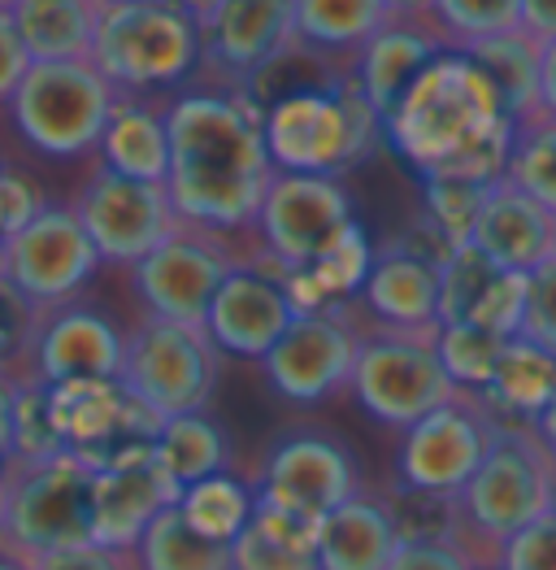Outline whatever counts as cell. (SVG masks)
Listing matches in <instances>:
<instances>
[{"mask_svg": "<svg viewBox=\"0 0 556 570\" xmlns=\"http://www.w3.org/2000/svg\"><path fill=\"white\" fill-rule=\"evenodd\" d=\"M231 570H318V553L282 544L257 523H248L231 540Z\"/></svg>", "mask_w": 556, "mask_h": 570, "instance_id": "42", "label": "cell"}, {"mask_svg": "<svg viewBox=\"0 0 556 570\" xmlns=\"http://www.w3.org/2000/svg\"><path fill=\"white\" fill-rule=\"evenodd\" d=\"M183 488L166 475V466L157 462L152 444H143L136 453L109 462L96 471V510H92V540L118 553H136L139 535L148 523L179 505Z\"/></svg>", "mask_w": 556, "mask_h": 570, "instance_id": "21", "label": "cell"}, {"mask_svg": "<svg viewBox=\"0 0 556 570\" xmlns=\"http://www.w3.org/2000/svg\"><path fill=\"white\" fill-rule=\"evenodd\" d=\"M52 392V419L75 458H83L92 471L136 453L157 440L161 419L143 410L122 380H75L48 387Z\"/></svg>", "mask_w": 556, "mask_h": 570, "instance_id": "17", "label": "cell"}, {"mask_svg": "<svg viewBox=\"0 0 556 570\" xmlns=\"http://www.w3.org/2000/svg\"><path fill=\"white\" fill-rule=\"evenodd\" d=\"M175 4H183V9L191 13V18H196V22H205V18H209V13H214L222 0H175Z\"/></svg>", "mask_w": 556, "mask_h": 570, "instance_id": "54", "label": "cell"}, {"mask_svg": "<svg viewBox=\"0 0 556 570\" xmlns=\"http://www.w3.org/2000/svg\"><path fill=\"white\" fill-rule=\"evenodd\" d=\"M361 327L348 309H318L296 314V323L282 332L275 348L261 357V375L291 405H318L326 396L344 392L353 380L357 353H361Z\"/></svg>", "mask_w": 556, "mask_h": 570, "instance_id": "16", "label": "cell"}, {"mask_svg": "<svg viewBox=\"0 0 556 570\" xmlns=\"http://www.w3.org/2000/svg\"><path fill=\"white\" fill-rule=\"evenodd\" d=\"M122 353H127V332L105 309L79 296L57 309H44L22 380L48 383V387L75 380H118Z\"/></svg>", "mask_w": 556, "mask_h": 570, "instance_id": "19", "label": "cell"}, {"mask_svg": "<svg viewBox=\"0 0 556 570\" xmlns=\"http://www.w3.org/2000/svg\"><path fill=\"white\" fill-rule=\"evenodd\" d=\"M383 136L421 179L439 175L492 188L509 166L513 118L492 79L461 48H448L400 96V105L383 122Z\"/></svg>", "mask_w": 556, "mask_h": 570, "instance_id": "2", "label": "cell"}, {"mask_svg": "<svg viewBox=\"0 0 556 570\" xmlns=\"http://www.w3.org/2000/svg\"><path fill=\"white\" fill-rule=\"evenodd\" d=\"M522 340L556 353V253L539 262L526 275V296H522Z\"/></svg>", "mask_w": 556, "mask_h": 570, "instance_id": "43", "label": "cell"}, {"mask_svg": "<svg viewBox=\"0 0 556 570\" xmlns=\"http://www.w3.org/2000/svg\"><path fill=\"white\" fill-rule=\"evenodd\" d=\"M75 214H79L83 232L92 236L100 262L105 266H127V271L179 232V214L170 205L166 184H143V179L113 175L100 161L75 196Z\"/></svg>", "mask_w": 556, "mask_h": 570, "instance_id": "15", "label": "cell"}, {"mask_svg": "<svg viewBox=\"0 0 556 570\" xmlns=\"http://www.w3.org/2000/svg\"><path fill=\"white\" fill-rule=\"evenodd\" d=\"M252 505H257L252 483H244L231 471L200 479V483L183 488V497H179V514L187 519V527L218 544H231L235 535L252 523Z\"/></svg>", "mask_w": 556, "mask_h": 570, "instance_id": "35", "label": "cell"}, {"mask_svg": "<svg viewBox=\"0 0 556 570\" xmlns=\"http://www.w3.org/2000/svg\"><path fill=\"white\" fill-rule=\"evenodd\" d=\"M70 453L57 419H52V392L48 383L22 380L18 383V405H13V449L9 462H52Z\"/></svg>", "mask_w": 556, "mask_h": 570, "instance_id": "39", "label": "cell"}, {"mask_svg": "<svg viewBox=\"0 0 556 570\" xmlns=\"http://www.w3.org/2000/svg\"><path fill=\"white\" fill-rule=\"evenodd\" d=\"M170 175L166 191L179 223L200 232H252L275 161L261 136V114L235 88H187L166 105Z\"/></svg>", "mask_w": 556, "mask_h": 570, "instance_id": "1", "label": "cell"}, {"mask_svg": "<svg viewBox=\"0 0 556 570\" xmlns=\"http://www.w3.org/2000/svg\"><path fill=\"white\" fill-rule=\"evenodd\" d=\"M391 18H426L435 0H383Z\"/></svg>", "mask_w": 556, "mask_h": 570, "instance_id": "52", "label": "cell"}, {"mask_svg": "<svg viewBox=\"0 0 556 570\" xmlns=\"http://www.w3.org/2000/svg\"><path fill=\"white\" fill-rule=\"evenodd\" d=\"M430 18H435V31L448 40V48H469L478 40L517 31L522 0H435Z\"/></svg>", "mask_w": 556, "mask_h": 570, "instance_id": "38", "label": "cell"}, {"mask_svg": "<svg viewBox=\"0 0 556 570\" xmlns=\"http://www.w3.org/2000/svg\"><path fill=\"white\" fill-rule=\"evenodd\" d=\"M96 471L61 453L52 462H4L0 475V549L31 562L40 553L92 540Z\"/></svg>", "mask_w": 556, "mask_h": 570, "instance_id": "6", "label": "cell"}, {"mask_svg": "<svg viewBox=\"0 0 556 570\" xmlns=\"http://www.w3.org/2000/svg\"><path fill=\"white\" fill-rule=\"evenodd\" d=\"M96 157H100V166L113 170V175L143 179V184H166V175H170L166 109L148 105L143 96H118Z\"/></svg>", "mask_w": 556, "mask_h": 570, "instance_id": "27", "label": "cell"}, {"mask_svg": "<svg viewBox=\"0 0 556 570\" xmlns=\"http://www.w3.org/2000/svg\"><path fill=\"white\" fill-rule=\"evenodd\" d=\"M465 244H474L509 275H530L556 253V214H548L522 188H513L509 179H496L478 205V218Z\"/></svg>", "mask_w": 556, "mask_h": 570, "instance_id": "23", "label": "cell"}, {"mask_svg": "<svg viewBox=\"0 0 556 570\" xmlns=\"http://www.w3.org/2000/svg\"><path fill=\"white\" fill-rule=\"evenodd\" d=\"M505 179L522 188L530 200H539L548 214H556V118L553 114H530L513 122V148Z\"/></svg>", "mask_w": 556, "mask_h": 570, "instance_id": "36", "label": "cell"}, {"mask_svg": "<svg viewBox=\"0 0 556 570\" xmlns=\"http://www.w3.org/2000/svg\"><path fill=\"white\" fill-rule=\"evenodd\" d=\"M118 380L143 410H152L166 423L179 414L209 410L218 380H222V353L205 327L139 318L127 332Z\"/></svg>", "mask_w": 556, "mask_h": 570, "instance_id": "8", "label": "cell"}, {"mask_svg": "<svg viewBox=\"0 0 556 570\" xmlns=\"http://www.w3.org/2000/svg\"><path fill=\"white\" fill-rule=\"evenodd\" d=\"M522 296L526 275L500 271L474 244H457L439 266V323H474L513 340L522 332Z\"/></svg>", "mask_w": 556, "mask_h": 570, "instance_id": "22", "label": "cell"}, {"mask_svg": "<svg viewBox=\"0 0 556 570\" xmlns=\"http://www.w3.org/2000/svg\"><path fill=\"white\" fill-rule=\"evenodd\" d=\"M18 40L31 61H83L92 57L100 0H18L13 9Z\"/></svg>", "mask_w": 556, "mask_h": 570, "instance_id": "30", "label": "cell"}, {"mask_svg": "<svg viewBox=\"0 0 556 570\" xmlns=\"http://www.w3.org/2000/svg\"><path fill=\"white\" fill-rule=\"evenodd\" d=\"M44 191L36 188L27 175H18V170H4L0 166V244L4 239H13L40 209H44Z\"/></svg>", "mask_w": 556, "mask_h": 570, "instance_id": "46", "label": "cell"}, {"mask_svg": "<svg viewBox=\"0 0 556 570\" xmlns=\"http://www.w3.org/2000/svg\"><path fill=\"white\" fill-rule=\"evenodd\" d=\"M348 392L357 396V405L374 423L405 431L430 410H439L457 392V383L439 366L435 335L374 327L361 335V353H357Z\"/></svg>", "mask_w": 556, "mask_h": 570, "instance_id": "9", "label": "cell"}, {"mask_svg": "<svg viewBox=\"0 0 556 570\" xmlns=\"http://www.w3.org/2000/svg\"><path fill=\"white\" fill-rule=\"evenodd\" d=\"M539 109L556 118V40L544 45V57H539Z\"/></svg>", "mask_w": 556, "mask_h": 570, "instance_id": "51", "label": "cell"}, {"mask_svg": "<svg viewBox=\"0 0 556 570\" xmlns=\"http://www.w3.org/2000/svg\"><path fill=\"white\" fill-rule=\"evenodd\" d=\"M483 570H496V567H483Z\"/></svg>", "mask_w": 556, "mask_h": 570, "instance_id": "58", "label": "cell"}, {"mask_svg": "<svg viewBox=\"0 0 556 570\" xmlns=\"http://www.w3.org/2000/svg\"><path fill=\"white\" fill-rule=\"evenodd\" d=\"M361 305L383 332H439V266L383 244L361 287Z\"/></svg>", "mask_w": 556, "mask_h": 570, "instance_id": "24", "label": "cell"}, {"mask_svg": "<svg viewBox=\"0 0 556 570\" xmlns=\"http://www.w3.org/2000/svg\"><path fill=\"white\" fill-rule=\"evenodd\" d=\"M18 383H22L18 371L0 366V453H4V458H9V449H13V405H18Z\"/></svg>", "mask_w": 556, "mask_h": 570, "instance_id": "50", "label": "cell"}, {"mask_svg": "<svg viewBox=\"0 0 556 570\" xmlns=\"http://www.w3.org/2000/svg\"><path fill=\"white\" fill-rule=\"evenodd\" d=\"M461 52L492 79V88H496L513 122L539 114V57H544V45H535L522 27L505 31V36H492V40H478Z\"/></svg>", "mask_w": 556, "mask_h": 570, "instance_id": "31", "label": "cell"}, {"mask_svg": "<svg viewBox=\"0 0 556 570\" xmlns=\"http://www.w3.org/2000/svg\"><path fill=\"white\" fill-rule=\"evenodd\" d=\"M505 344H509L505 335L474 327V323H439V332H435L439 366L448 371V380L457 383L461 392H483L492 383Z\"/></svg>", "mask_w": 556, "mask_h": 570, "instance_id": "37", "label": "cell"}, {"mask_svg": "<svg viewBox=\"0 0 556 570\" xmlns=\"http://www.w3.org/2000/svg\"><path fill=\"white\" fill-rule=\"evenodd\" d=\"M227 239L231 236L179 223L175 236L157 244L143 262H136L131 266V287H136L139 305H143V318L205 327L218 287L227 284V275L244 262Z\"/></svg>", "mask_w": 556, "mask_h": 570, "instance_id": "11", "label": "cell"}, {"mask_svg": "<svg viewBox=\"0 0 556 570\" xmlns=\"http://www.w3.org/2000/svg\"><path fill=\"white\" fill-rule=\"evenodd\" d=\"M88 61L118 96L179 88L205 61L200 22L175 0H100Z\"/></svg>", "mask_w": 556, "mask_h": 570, "instance_id": "5", "label": "cell"}, {"mask_svg": "<svg viewBox=\"0 0 556 570\" xmlns=\"http://www.w3.org/2000/svg\"><path fill=\"white\" fill-rule=\"evenodd\" d=\"M421 184H426V218L453 244H465L487 188L483 184H465V179H439V175H430Z\"/></svg>", "mask_w": 556, "mask_h": 570, "instance_id": "40", "label": "cell"}, {"mask_svg": "<svg viewBox=\"0 0 556 570\" xmlns=\"http://www.w3.org/2000/svg\"><path fill=\"white\" fill-rule=\"evenodd\" d=\"M100 253L83 232L75 205H44L13 239L0 244V275L40 309L79 301L100 271Z\"/></svg>", "mask_w": 556, "mask_h": 570, "instance_id": "14", "label": "cell"}, {"mask_svg": "<svg viewBox=\"0 0 556 570\" xmlns=\"http://www.w3.org/2000/svg\"><path fill=\"white\" fill-rule=\"evenodd\" d=\"M252 483V497L278 505V510H291V514H305L314 523H322L335 505H344L353 492H361V466L357 458L348 453V444L330 431H287L275 435L270 449L261 453L257 462V475Z\"/></svg>", "mask_w": 556, "mask_h": 570, "instance_id": "12", "label": "cell"}, {"mask_svg": "<svg viewBox=\"0 0 556 570\" xmlns=\"http://www.w3.org/2000/svg\"><path fill=\"white\" fill-rule=\"evenodd\" d=\"M448 52V40L435 27H421V18H391L370 45L353 57V79L370 109L387 122L400 96L417 83V75Z\"/></svg>", "mask_w": 556, "mask_h": 570, "instance_id": "25", "label": "cell"}, {"mask_svg": "<svg viewBox=\"0 0 556 570\" xmlns=\"http://www.w3.org/2000/svg\"><path fill=\"white\" fill-rule=\"evenodd\" d=\"M556 510V458L535 428L500 423L483 466L453 497L457 540L478 567H496L500 544Z\"/></svg>", "mask_w": 556, "mask_h": 570, "instance_id": "3", "label": "cell"}, {"mask_svg": "<svg viewBox=\"0 0 556 570\" xmlns=\"http://www.w3.org/2000/svg\"><path fill=\"white\" fill-rule=\"evenodd\" d=\"M27 570H136V553H118L105 544H75V549H57V553H40L31 558Z\"/></svg>", "mask_w": 556, "mask_h": 570, "instance_id": "47", "label": "cell"}, {"mask_svg": "<svg viewBox=\"0 0 556 570\" xmlns=\"http://www.w3.org/2000/svg\"><path fill=\"white\" fill-rule=\"evenodd\" d=\"M496 570H556V510L509 535L496 553Z\"/></svg>", "mask_w": 556, "mask_h": 570, "instance_id": "44", "label": "cell"}, {"mask_svg": "<svg viewBox=\"0 0 556 570\" xmlns=\"http://www.w3.org/2000/svg\"><path fill=\"white\" fill-rule=\"evenodd\" d=\"M353 196L330 175H287L275 170L261 214L252 223L257 257L275 262L282 275L309 266L344 227H353Z\"/></svg>", "mask_w": 556, "mask_h": 570, "instance_id": "13", "label": "cell"}, {"mask_svg": "<svg viewBox=\"0 0 556 570\" xmlns=\"http://www.w3.org/2000/svg\"><path fill=\"white\" fill-rule=\"evenodd\" d=\"M500 419L478 392H453L439 410L400 431L396 444V488L417 497H457L483 466Z\"/></svg>", "mask_w": 556, "mask_h": 570, "instance_id": "10", "label": "cell"}, {"mask_svg": "<svg viewBox=\"0 0 556 570\" xmlns=\"http://www.w3.org/2000/svg\"><path fill=\"white\" fill-rule=\"evenodd\" d=\"M478 396L487 401V410L500 423L535 428L556 405V353L513 335L496 362V375Z\"/></svg>", "mask_w": 556, "mask_h": 570, "instance_id": "28", "label": "cell"}, {"mask_svg": "<svg viewBox=\"0 0 556 570\" xmlns=\"http://www.w3.org/2000/svg\"><path fill=\"white\" fill-rule=\"evenodd\" d=\"M27 70H31V52L18 40L13 13L0 9V105H9V96L18 92V83H22Z\"/></svg>", "mask_w": 556, "mask_h": 570, "instance_id": "48", "label": "cell"}, {"mask_svg": "<svg viewBox=\"0 0 556 570\" xmlns=\"http://www.w3.org/2000/svg\"><path fill=\"white\" fill-rule=\"evenodd\" d=\"M13 4H18V0H0V9H13Z\"/></svg>", "mask_w": 556, "mask_h": 570, "instance_id": "56", "label": "cell"}, {"mask_svg": "<svg viewBox=\"0 0 556 570\" xmlns=\"http://www.w3.org/2000/svg\"><path fill=\"white\" fill-rule=\"evenodd\" d=\"M522 31L535 45L556 40V0H522Z\"/></svg>", "mask_w": 556, "mask_h": 570, "instance_id": "49", "label": "cell"}, {"mask_svg": "<svg viewBox=\"0 0 556 570\" xmlns=\"http://www.w3.org/2000/svg\"><path fill=\"white\" fill-rule=\"evenodd\" d=\"M118 88L92 61H31L18 92L9 96V118L18 136L52 161H75L100 148Z\"/></svg>", "mask_w": 556, "mask_h": 570, "instance_id": "7", "label": "cell"}, {"mask_svg": "<svg viewBox=\"0 0 556 570\" xmlns=\"http://www.w3.org/2000/svg\"><path fill=\"white\" fill-rule=\"evenodd\" d=\"M296 314L300 309L291 305L282 271L252 253L227 275V284L218 287L209 318H205V332L218 344V353L261 362L282 340V332L296 323Z\"/></svg>", "mask_w": 556, "mask_h": 570, "instance_id": "18", "label": "cell"}, {"mask_svg": "<svg viewBox=\"0 0 556 570\" xmlns=\"http://www.w3.org/2000/svg\"><path fill=\"white\" fill-rule=\"evenodd\" d=\"M136 570H231V544L191 531L179 505L161 510L136 544Z\"/></svg>", "mask_w": 556, "mask_h": 570, "instance_id": "34", "label": "cell"}, {"mask_svg": "<svg viewBox=\"0 0 556 570\" xmlns=\"http://www.w3.org/2000/svg\"><path fill=\"white\" fill-rule=\"evenodd\" d=\"M296 40L326 57L361 52L391 22L383 0H291Z\"/></svg>", "mask_w": 556, "mask_h": 570, "instance_id": "32", "label": "cell"}, {"mask_svg": "<svg viewBox=\"0 0 556 570\" xmlns=\"http://www.w3.org/2000/svg\"><path fill=\"white\" fill-rule=\"evenodd\" d=\"M152 453L179 488L231 471V440L218 428V419H209V410L166 419L157 440H152Z\"/></svg>", "mask_w": 556, "mask_h": 570, "instance_id": "33", "label": "cell"}, {"mask_svg": "<svg viewBox=\"0 0 556 570\" xmlns=\"http://www.w3.org/2000/svg\"><path fill=\"white\" fill-rule=\"evenodd\" d=\"M40 318H44V309L0 275V366L22 375L27 353H31L36 332H40Z\"/></svg>", "mask_w": 556, "mask_h": 570, "instance_id": "41", "label": "cell"}, {"mask_svg": "<svg viewBox=\"0 0 556 570\" xmlns=\"http://www.w3.org/2000/svg\"><path fill=\"white\" fill-rule=\"evenodd\" d=\"M396 544L391 497L361 488L318 523V570H387Z\"/></svg>", "mask_w": 556, "mask_h": 570, "instance_id": "26", "label": "cell"}, {"mask_svg": "<svg viewBox=\"0 0 556 570\" xmlns=\"http://www.w3.org/2000/svg\"><path fill=\"white\" fill-rule=\"evenodd\" d=\"M261 136L275 170L287 175H330L339 179L366 161L383 140V118L361 96L353 66L322 83L296 88L261 109Z\"/></svg>", "mask_w": 556, "mask_h": 570, "instance_id": "4", "label": "cell"}, {"mask_svg": "<svg viewBox=\"0 0 556 570\" xmlns=\"http://www.w3.org/2000/svg\"><path fill=\"white\" fill-rule=\"evenodd\" d=\"M291 40H296L291 0H222L200 22V45H205L200 70H209L222 88L239 92Z\"/></svg>", "mask_w": 556, "mask_h": 570, "instance_id": "20", "label": "cell"}, {"mask_svg": "<svg viewBox=\"0 0 556 570\" xmlns=\"http://www.w3.org/2000/svg\"><path fill=\"white\" fill-rule=\"evenodd\" d=\"M535 431H539V440L553 449V458H556V405L544 414V419H539V423H535Z\"/></svg>", "mask_w": 556, "mask_h": 570, "instance_id": "53", "label": "cell"}, {"mask_svg": "<svg viewBox=\"0 0 556 570\" xmlns=\"http://www.w3.org/2000/svg\"><path fill=\"white\" fill-rule=\"evenodd\" d=\"M387 570H483L457 540H400Z\"/></svg>", "mask_w": 556, "mask_h": 570, "instance_id": "45", "label": "cell"}, {"mask_svg": "<svg viewBox=\"0 0 556 570\" xmlns=\"http://www.w3.org/2000/svg\"><path fill=\"white\" fill-rule=\"evenodd\" d=\"M0 570H27V562H22V558H13V553H4V549H0Z\"/></svg>", "mask_w": 556, "mask_h": 570, "instance_id": "55", "label": "cell"}, {"mask_svg": "<svg viewBox=\"0 0 556 570\" xmlns=\"http://www.w3.org/2000/svg\"><path fill=\"white\" fill-rule=\"evenodd\" d=\"M4 462H9V458H4V453H0V475H4Z\"/></svg>", "mask_w": 556, "mask_h": 570, "instance_id": "57", "label": "cell"}, {"mask_svg": "<svg viewBox=\"0 0 556 570\" xmlns=\"http://www.w3.org/2000/svg\"><path fill=\"white\" fill-rule=\"evenodd\" d=\"M370 266H374V244H370V236L361 232V223H353V227L339 232L335 244H326L309 266H300V271H291V275H282V279H287L291 305H296L300 314L348 309V301L361 296Z\"/></svg>", "mask_w": 556, "mask_h": 570, "instance_id": "29", "label": "cell"}]
</instances>
